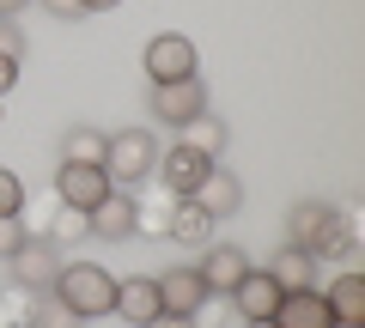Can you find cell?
<instances>
[{
	"label": "cell",
	"instance_id": "603a6c76",
	"mask_svg": "<svg viewBox=\"0 0 365 328\" xmlns=\"http://www.w3.org/2000/svg\"><path fill=\"white\" fill-rule=\"evenodd\" d=\"M225 140H232V134H225V122H220V116L207 110V116L195 122V146H201L207 158H220V152H225Z\"/></svg>",
	"mask_w": 365,
	"mask_h": 328
},
{
	"label": "cell",
	"instance_id": "8fae6325",
	"mask_svg": "<svg viewBox=\"0 0 365 328\" xmlns=\"http://www.w3.org/2000/svg\"><path fill=\"white\" fill-rule=\"evenodd\" d=\"M213 231H220V219H213L195 195H177V201H170V213H165V237H170V243H182V250H207Z\"/></svg>",
	"mask_w": 365,
	"mask_h": 328
},
{
	"label": "cell",
	"instance_id": "4fadbf2b",
	"mask_svg": "<svg viewBox=\"0 0 365 328\" xmlns=\"http://www.w3.org/2000/svg\"><path fill=\"white\" fill-rule=\"evenodd\" d=\"M250 250H237V243H207V250H201V262H195V274L207 280V292H220V298H232V286L237 280L250 274Z\"/></svg>",
	"mask_w": 365,
	"mask_h": 328
},
{
	"label": "cell",
	"instance_id": "f1b7e54d",
	"mask_svg": "<svg viewBox=\"0 0 365 328\" xmlns=\"http://www.w3.org/2000/svg\"><path fill=\"white\" fill-rule=\"evenodd\" d=\"M244 328H274V316H262V322H244Z\"/></svg>",
	"mask_w": 365,
	"mask_h": 328
},
{
	"label": "cell",
	"instance_id": "d4e9b609",
	"mask_svg": "<svg viewBox=\"0 0 365 328\" xmlns=\"http://www.w3.org/2000/svg\"><path fill=\"white\" fill-rule=\"evenodd\" d=\"M25 237H31V231H25V219H0V255H13Z\"/></svg>",
	"mask_w": 365,
	"mask_h": 328
},
{
	"label": "cell",
	"instance_id": "7a4b0ae2",
	"mask_svg": "<svg viewBox=\"0 0 365 328\" xmlns=\"http://www.w3.org/2000/svg\"><path fill=\"white\" fill-rule=\"evenodd\" d=\"M49 298L67 304L79 322H98V316L116 310V274H110V268H98V262H61Z\"/></svg>",
	"mask_w": 365,
	"mask_h": 328
},
{
	"label": "cell",
	"instance_id": "ac0fdd59",
	"mask_svg": "<svg viewBox=\"0 0 365 328\" xmlns=\"http://www.w3.org/2000/svg\"><path fill=\"white\" fill-rule=\"evenodd\" d=\"M268 274L280 280V292H299V286H317V255H304L299 243H287L280 255H268Z\"/></svg>",
	"mask_w": 365,
	"mask_h": 328
},
{
	"label": "cell",
	"instance_id": "d6986e66",
	"mask_svg": "<svg viewBox=\"0 0 365 328\" xmlns=\"http://www.w3.org/2000/svg\"><path fill=\"white\" fill-rule=\"evenodd\" d=\"M104 146H110V134L91 128V122H73L61 134V158H79V164H104Z\"/></svg>",
	"mask_w": 365,
	"mask_h": 328
},
{
	"label": "cell",
	"instance_id": "e0dca14e",
	"mask_svg": "<svg viewBox=\"0 0 365 328\" xmlns=\"http://www.w3.org/2000/svg\"><path fill=\"white\" fill-rule=\"evenodd\" d=\"M195 201L213 213V219H232V213H244V183H237V176L225 171V164H213V171H207V183L195 189Z\"/></svg>",
	"mask_w": 365,
	"mask_h": 328
},
{
	"label": "cell",
	"instance_id": "44dd1931",
	"mask_svg": "<svg viewBox=\"0 0 365 328\" xmlns=\"http://www.w3.org/2000/svg\"><path fill=\"white\" fill-rule=\"evenodd\" d=\"M25 322H31V328H86L73 310H67V304H55L49 292H43V298L31 304V316H25Z\"/></svg>",
	"mask_w": 365,
	"mask_h": 328
},
{
	"label": "cell",
	"instance_id": "52a82bcc",
	"mask_svg": "<svg viewBox=\"0 0 365 328\" xmlns=\"http://www.w3.org/2000/svg\"><path fill=\"white\" fill-rule=\"evenodd\" d=\"M110 189H116V183H110L104 164H79V158H61V164H55V201H61V207L91 213Z\"/></svg>",
	"mask_w": 365,
	"mask_h": 328
},
{
	"label": "cell",
	"instance_id": "cb8c5ba5",
	"mask_svg": "<svg viewBox=\"0 0 365 328\" xmlns=\"http://www.w3.org/2000/svg\"><path fill=\"white\" fill-rule=\"evenodd\" d=\"M19 79H25V61H19V55H6V49H0V97L13 92Z\"/></svg>",
	"mask_w": 365,
	"mask_h": 328
},
{
	"label": "cell",
	"instance_id": "83f0119b",
	"mask_svg": "<svg viewBox=\"0 0 365 328\" xmlns=\"http://www.w3.org/2000/svg\"><path fill=\"white\" fill-rule=\"evenodd\" d=\"M122 0H79V13H116Z\"/></svg>",
	"mask_w": 365,
	"mask_h": 328
},
{
	"label": "cell",
	"instance_id": "ba28073f",
	"mask_svg": "<svg viewBox=\"0 0 365 328\" xmlns=\"http://www.w3.org/2000/svg\"><path fill=\"white\" fill-rule=\"evenodd\" d=\"M6 262H13V280H19V286H25L31 298H43V292L55 286V274H61V262H67V255L55 250L49 237H25V243H19V250L6 255Z\"/></svg>",
	"mask_w": 365,
	"mask_h": 328
},
{
	"label": "cell",
	"instance_id": "9c48e42d",
	"mask_svg": "<svg viewBox=\"0 0 365 328\" xmlns=\"http://www.w3.org/2000/svg\"><path fill=\"white\" fill-rule=\"evenodd\" d=\"M86 219L98 243H128V237H140V201H134V189H110Z\"/></svg>",
	"mask_w": 365,
	"mask_h": 328
},
{
	"label": "cell",
	"instance_id": "5bb4252c",
	"mask_svg": "<svg viewBox=\"0 0 365 328\" xmlns=\"http://www.w3.org/2000/svg\"><path fill=\"white\" fill-rule=\"evenodd\" d=\"M110 316H122V322H134V328L158 322V316H165V298H158V280H153V274L116 280V310H110Z\"/></svg>",
	"mask_w": 365,
	"mask_h": 328
},
{
	"label": "cell",
	"instance_id": "30bf717a",
	"mask_svg": "<svg viewBox=\"0 0 365 328\" xmlns=\"http://www.w3.org/2000/svg\"><path fill=\"white\" fill-rule=\"evenodd\" d=\"M158 280V298H165V316H195V310H207V280L195 274V262H177V268H165V274H153Z\"/></svg>",
	"mask_w": 365,
	"mask_h": 328
},
{
	"label": "cell",
	"instance_id": "f546056e",
	"mask_svg": "<svg viewBox=\"0 0 365 328\" xmlns=\"http://www.w3.org/2000/svg\"><path fill=\"white\" fill-rule=\"evenodd\" d=\"M6 328H31V322H6Z\"/></svg>",
	"mask_w": 365,
	"mask_h": 328
},
{
	"label": "cell",
	"instance_id": "4316f807",
	"mask_svg": "<svg viewBox=\"0 0 365 328\" xmlns=\"http://www.w3.org/2000/svg\"><path fill=\"white\" fill-rule=\"evenodd\" d=\"M146 328H195V316H158V322H146Z\"/></svg>",
	"mask_w": 365,
	"mask_h": 328
},
{
	"label": "cell",
	"instance_id": "4dcf8cb0",
	"mask_svg": "<svg viewBox=\"0 0 365 328\" xmlns=\"http://www.w3.org/2000/svg\"><path fill=\"white\" fill-rule=\"evenodd\" d=\"M0 122H6V110H0Z\"/></svg>",
	"mask_w": 365,
	"mask_h": 328
},
{
	"label": "cell",
	"instance_id": "2e32d148",
	"mask_svg": "<svg viewBox=\"0 0 365 328\" xmlns=\"http://www.w3.org/2000/svg\"><path fill=\"white\" fill-rule=\"evenodd\" d=\"M323 298H329V310H335L341 328H365V274L359 268H341L323 286Z\"/></svg>",
	"mask_w": 365,
	"mask_h": 328
},
{
	"label": "cell",
	"instance_id": "3957f363",
	"mask_svg": "<svg viewBox=\"0 0 365 328\" xmlns=\"http://www.w3.org/2000/svg\"><path fill=\"white\" fill-rule=\"evenodd\" d=\"M153 164H158V140L146 128H122V134H110V146H104V171H110V183L116 189H140L146 176H153Z\"/></svg>",
	"mask_w": 365,
	"mask_h": 328
},
{
	"label": "cell",
	"instance_id": "277c9868",
	"mask_svg": "<svg viewBox=\"0 0 365 328\" xmlns=\"http://www.w3.org/2000/svg\"><path fill=\"white\" fill-rule=\"evenodd\" d=\"M146 104H153V116L165 122V128H195V122L213 110V97H207V85H201V73H195V79L153 85V92H146Z\"/></svg>",
	"mask_w": 365,
	"mask_h": 328
},
{
	"label": "cell",
	"instance_id": "ffe728a7",
	"mask_svg": "<svg viewBox=\"0 0 365 328\" xmlns=\"http://www.w3.org/2000/svg\"><path fill=\"white\" fill-rule=\"evenodd\" d=\"M43 237H49L55 250H73V243H86V237H91V219L79 207H55V219H49V231H43Z\"/></svg>",
	"mask_w": 365,
	"mask_h": 328
},
{
	"label": "cell",
	"instance_id": "484cf974",
	"mask_svg": "<svg viewBox=\"0 0 365 328\" xmlns=\"http://www.w3.org/2000/svg\"><path fill=\"white\" fill-rule=\"evenodd\" d=\"M37 6L55 13V18H86V13H79V0H37Z\"/></svg>",
	"mask_w": 365,
	"mask_h": 328
},
{
	"label": "cell",
	"instance_id": "7402d4cb",
	"mask_svg": "<svg viewBox=\"0 0 365 328\" xmlns=\"http://www.w3.org/2000/svg\"><path fill=\"white\" fill-rule=\"evenodd\" d=\"M0 219H25V176L0 164Z\"/></svg>",
	"mask_w": 365,
	"mask_h": 328
},
{
	"label": "cell",
	"instance_id": "9a60e30c",
	"mask_svg": "<svg viewBox=\"0 0 365 328\" xmlns=\"http://www.w3.org/2000/svg\"><path fill=\"white\" fill-rule=\"evenodd\" d=\"M274 304H280V280H274L268 268H250V274L232 286V310L244 316V322H262V316H274Z\"/></svg>",
	"mask_w": 365,
	"mask_h": 328
},
{
	"label": "cell",
	"instance_id": "1f68e13d",
	"mask_svg": "<svg viewBox=\"0 0 365 328\" xmlns=\"http://www.w3.org/2000/svg\"><path fill=\"white\" fill-rule=\"evenodd\" d=\"M0 31H6V18H0Z\"/></svg>",
	"mask_w": 365,
	"mask_h": 328
},
{
	"label": "cell",
	"instance_id": "8992f818",
	"mask_svg": "<svg viewBox=\"0 0 365 328\" xmlns=\"http://www.w3.org/2000/svg\"><path fill=\"white\" fill-rule=\"evenodd\" d=\"M140 67H146V79H153V85H170V79H195L201 55H195V43L182 37V31H158V37L146 43Z\"/></svg>",
	"mask_w": 365,
	"mask_h": 328
},
{
	"label": "cell",
	"instance_id": "5b68a950",
	"mask_svg": "<svg viewBox=\"0 0 365 328\" xmlns=\"http://www.w3.org/2000/svg\"><path fill=\"white\" fill-rule=\"evenodd\" d=\"M220 164V158H207L195 140H170V152H158V164H153V176L165 183V195L177 201V195H195L201 183H207V171Z\"/></svg>",
	"mask_w": 365,
	"mask_h": 328
},
{
	"label": "cell",
	"instance_id": "6da1fadb",
	"mask_svg": "<svg viewBox=\"0 0 365 328\" xmlns=\"http://www.w3.org/2000/svg\"><path fill=\"white\" fill-rule=\"evenodd\" d=\"M287 243H299L317 262H347L353 255V213H341L335 201H299L287 219Z\"/></svg>",
	"mask_w": 365,
	"mask_h": 328
},
{
	"label": "cell",
	"instance_id": "7c38bea8",
	"mask_svg": "<svg viewBox=\"0 0 365 328\" xmlns=\"http://www.w3.org/2000/svg\"><path fill=\"white\" fill-rule=\"evenodd\" d=\"M274 328H341V322H335V310H329L323 286H299V292H280Z\"/></svg>",
	"mask_w": 365,
	"mask_h": 328
}]
</instances>
